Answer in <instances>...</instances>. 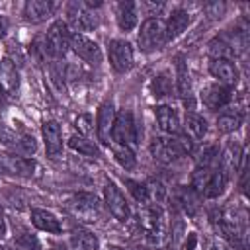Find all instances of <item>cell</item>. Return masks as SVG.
I'll return each instance as SVG.
<instances>
[{"mask_svg": "<svg viewBox=\"0 0 250 250\" xmlns=\"http://www.w3.org/2000/svg\"><path fill=\"white\" fill-rule=\"evenodd\" d=\"M66 16H68V23L76 29V33L78 31H92L98 25L96 16L82 2H70L68 10H66Z\"/></svg>", "mask_w": 250, "mask_h": 250, "instance_id": "12", "label": "cell"}, {"mask_svg": "<svg viewBox=\"0 0 250 250\" xmlns=\"http://www.w3.org/2000/svg\"><path fill=\"white\" fill-rule=\"evenodd\" d=\"M113 123H115V109L109 102L102 104L100 109H98V125H96V131H98V139L104 143V145H109L111 143V129H113Z\"/></svg>", "mask_w": 250, "mask_h": 250, "instance_id": "15", "label": "cell"}, {"mask_svg": "<svg viewBox=\"0 0 250 250\" xmlns=\"http://www.w3.org/2000/svg\"><path fill=\"white\" fill-rule=\"evenodd\" d=\"M109 62L117 72H127L133 66V49L123 39H111L107 45Z\"/></svg>", "mask_w": 250, "mask_h": 250, "instance_id": "10", "label": "cell"}, {"mask_svg": "<svg viewBox=\"0 0 250 250\" xmlns=\"http://www.w3.org/2000/svg\"><path fill=\"white\" fill-rule=\"evenodd\" d=\"M74 127H76V131H78V135H82V137H86L90 131H92V117L90 115H78L76 119H74Z\"/></svg>", "mask_w": 250, "mask_h": 250, "instance_id": "36", "label": "cell"}, {"mask_svg": "<svg viewBox=\"0 0 250 250\" xmlns=\"http://www.w3.org/2000/svg\"><path fill=\"white\" fill-rule=\"evenodd\" d=\"M209 72L227 88L234 86L238 80V70L230 61H223V59H213L209 62Z\"/></svg>", "mask_w": 250, "mask_h": 250, "instance_id": "17", "label": "cell"}, {"mask_svg": "<svg viewBox=\"0 0 250 250\" xmlns=\"http://www.w3.org/2000/svg\"><path fill=\"white\" fill-rule=\"evenodd\" d=\"M0 168L6 174L12 176H21V178H31L37 174L39 164L33 158L27 156H16V154H0Z\"/></svg>", "mask_w": 250, "mask_h": 250, "instance_id": "8", "label": "cell"}, {"mask_svg": "<svg viewBox=\"0 0 250 250\" xmlns=\"http://www.w3.org/2000/svg\"><path fill=\"white\" fill-rule=\"evenodd\" d=\"M70 244L74 250H98V238L86 229H74L70 234Z\"/></svg>", "mask_w": 250, "mask_h": 250, "instance_id": "25", "label": "cell"}, {"mask_svg": "<svg viewBox=\"0 0 250 250\" xmlns=\"http://www.w3.org/2000/svg\"><path fill=\"white\" fill-rule=\"evenodd\" d=\"M139 227L146 242L160 244L164 238V215L160 207H143V211L139 213Z\"/></svg>", "mask_w": 250, "mask_h": 250, "instance_id": "2", "label": "cell"}, {"mask_svg": "<svg viewBox=\"0 0 250 250\" xmlns=\"http://www.w3.org/2000/svg\"><path fill=\"white\" fill-rule=\"evenodd\" d=\"M14 246H16V250H41L37 236L31 234V232H21L14 240Z\"/></svg>", "mask_w": 250, "mask_h": 250, "instance_id": "35", "label": "cell"}, {"mask_svg": "<svg viewBox=\"0 0 250 250\" xmlns=\"http://www.w3.org/2000/svg\"><path fill=\"white\" fill-rule=\"evenodd\" d=\"M186 250H197V236L195 232H189L186 238Z\"/></svg>", "mask_w": 250, "mask_h": 250, "instance_id": "39", "label": "cell"}, {"mask_svg": "<svg viewBox=\"0 0 250 250\" xmlns=\"http://www.w3.org/2000/svg\"><path fill=\"white\" fill-rule=\"evenodd\" d=\"M215 154H217L215 146H207V148H203V150L199 152V156L195 158V160H197V168H209V164H211V160L215 158Z\"/></svg>", "mask_w": 250, "mask_h": 250, "instance_id": "37", "label": "cell"}, {"mask_svg": "<svg viewBox=\"0 0 250 250\" xmlns=\"http://www.w3.org/2000/svg\"><path fill=\"white\" fill-rule=\"evenodd\" d=\"M68 146H70L72 150L80 152V154H86V156L98 154V146L94 145V141H90V139H86V137H82V135H72V137L68 139Z\"/></svg>", "mask_w": 250, "mask_h": 250, "instance_id": "30", "label": "cell"}, {"mask_svg": "<svg viewBox=\"0 0 250 250\" xmlns=\"http://www.w3.org/2000/svg\"><path fill=\"white\" fill-rule=\"evenodd\" d=\"M0 141L8 148L16 150L20 156H29L37 150V143L31 135H27L23 131H14V129H10L2 123H0Z\"/></svg>", "mask_w": 250, "mask_h": 250, "instance_id": "7", "label": "cell"}, {"mask_svg": "<svg viewBox=\"0 0 250 250\" xmlns=\"http://www.w3.org/2000/svg\"><path fill=\"white\" fill-rule=\"evenodd\" d=\"M6 31H8V21L0 16V37H4V35H6Z\"/></svg>", "mask_w": 250, "mask_h": 250, "instance_id": "41", "label": "cell"}, {"mask_svg": "<svg viewBox=\"0 0 250 250\" xmlns=\"http://www.w3.org/2000/svg\"><path fill=\"white\" fill-rule=\"evenodd\" d=\"M0 174H2V168H0Z\"/></svg>", "mask_w": 250, "mask_h": 250, "instance_id": "45", "label": "cell"}, {"mask_svg": "<svg viewBox=\"0 0 250 250\" xmlns=\"http://www.w3.org/2000/svg\"><path fill=\"white\" fill-rule=\"evenodd\" d=\"M205 14L209 16V18H217V16H223V12H225V4L223 2H209V4H205Z\"/></svg>", "mask_w": 250, "mask_h": 250, "instance_id": "38", "label": "cell"}, {"mask_svg": "<svg viewBox=\"0 0 250 250\" xmlns=\"http://www.w3.org/2000/svg\"><path fill=\"white\" fill-rule=\"evenodd\" d=\"M31 223H33L35 229H39L43 232H51V234H61L62 232L61 221L45 209H31Z\"/></svg>", "mask_w": 250, "mask_h": 250, "instance_id": "19", "label": "cell"}, {"mask_svg": "<svg viewBox=\"0 0 250 250\" xmlns=\"http://www.w3.org/2000/svg\"><path fill=\"white\" fill-rule=\"evenodd\" d=\"M125 186L129 188L133 197L139 201V205H145V207L148 205V201H150V188H146L145 184L135 182V180H125Z\"/></svg>", "mask_w": 250, "mask_h": 250, "instance_id": "32", "label": "cell"}, {"mask_svg": "<svg viewBox=\"0 0 250 250\" xmlns=\"http://www.w3.org/2000/svg\"><path fill=\"white\" fill-rule=\"evenodd\" d=\"M201 102L205 107L217 111L221 107H225L230 102V90L223 84H209L203 92H201Z\"/></svg>", "mask_w": 250, "mask_h": 250, "instance_id": "14", "label": "cell"}, {"mask_svg": "<svg viewBox=\"0 0 250 250\" xmlns=\"http://www.w3.org/2000/svg\"><path fill=\"white\" fill-rule=\"evenodd\" d=\"M111 148H113V156H115V160L123 166V168H127V170H131L133 166H135V152L131 150V148H127V146H123V145H115V143H111Z\"/></svg>", "mask_w": 250, "mask_h": 250, "instance_id": "31", "label": "cell"}, {"mask_svg": "<svg viewBox=\"0 0 250 250\" xmlns=\"http://www.w3.org/2000/svg\"><path fill=\"white\" fill-rule=\"evenodd\" d=\"M0 86L8 94H16L20 88V74H18L16 64L10 59L0 61Z\"/></svg>", "mask_w": 250, "mask_h": 250, "instance_id": "21", "label": "cell"}, {"mask_svg": "<svg viewBox=\"0 0 250 250\" xmlns=\"http://www.w3.org/2000/svg\"><path fill=\"white\" fill-rule=\"evenodd\" d=\"M209 53L213 59H223V61H230L234 57V51L230 49L229 41L225 37H217L209 43Z\"/></svg>", "mask_w": 250, "mask_h": 250, "instance_id": "29", "label": "cell"}, {"mask_svg": "<svg viewBox=\"0 0 250 250\" xmlns=\"http://www.w3.org/2000/svg\"><path fill=\"white\" fill-rule=\"evenodd\" d=\"M150 152L154 160L158 162H172L182 154L191 152V141L188 137H178V139H154L150 145Z\"/></svg>", "mask_w": 250, "mask_h": 250, "instance_id": "1", "label": "cell"}, {"mask_svg": "<svg viewBox=\"0 0 250 250\" xmlns=\"http://www.w3.org/2000/svg\"><path fill=\"white\" fill-rule=\"evenodd\" d=\"M209 250H229V248H227V246H225L223 242H213Z\"/></svg>", "mask_w": 250, "mask_h": 250, "instance_id": "42", "label": "cell"}, {"mask_svg": "<svg viewBox=\"0 0 250 250\" xmlns=\"http://www.w3.org/2000/svg\"><path fill=\"white\" fill-rule=\"evenodd\" d=\"M68 47H70V33H68L66 23L55 21L49 27V31H47V35L43 39V51H45V55H49L53 59H61V57L66 55Z\"/></svg>", "mask_w": 250, "mask_h": 250, "instance_id": "4", "label": "cell"}, {"mask_svg": "<svg viewBox=\"0 0 250 250\" xmlns=\"http://www.w3.org/2000/svg\"><path fill=\"white\" fill-rule=\"evenodd\" d=\"M186 131L193 139H203V135L207 133V121L201 115L189 111V113H186Z\"/></svg>", "mask_w": 250, "mask_h": 250, "instance_id": "28", "label": "cell"}, {"mask_svg": "<svg viewBox=\"0 0 250 250\" xmlns=\"http://www.w3.org/2000/svg\"><path fill=\"white\" fill-rule=\"evenodd\" d=\"M0 250H6V248H4V246H0Z\"/></svg>", "mask_w": 250, "mask_h": 250, "instance_id": "44", "label": "cell"}, {"mask_svg": "<svg viewBox=\"0 0 250 250\" xmlns=\"http://www.w3.org/2000/svg\"><path fill=\"white\" fill-rule=\"evenodd\" d=\"M4 234H6V221H4V213L0 209V240L4 238Z\"/></svg>", "mask_w": 250, "mask_h": 250, "instance_id": "40", "label": "cell"}, {"mask_svg": "<svg viewBox=\"0 0 250 250\" xmlns=\"http://www.w3.org/2000/svg\"><path fill=\"white\" fill-rule=\"evenodd\" d=\"M150 88H152V94H154V96H158V98L168 96V94L172 92V80H170V76H168L166 72H162V74L154 76V80H152Z\"/></svg>", "mask_w": 250, "mask_h": 250, "instance_id": "33", "label": "cell"}, {"mask_svg": "<svg viewBox=\"0 0 250 250\" xmlns=\"http://www.w3.org/2000/svg\"><path fill=\"white\" fill-rule=\"evenodd\" d=\"M0 105H4V90H2V86H0Z\"/></svg>", "mask_w": 250, "mask_h": 250, "instance_id": "43", "label": "cell"}, {"mask_svg": "<svg viewBox=\"0 0 250 250\" xmlns=\"http://www.w3.org/2000/svg\"><path fill=\"white\" fill-rule=\"evenodd\" d=\"M55 8L57 4L49 0H27L23 6V18L31 23H41L55 12Z\"/></svg>", "mask_w": 250, "mask_h": 250, "instance_id": "16", "label": "cell"}, {"mask_svg": "<svg viewBox=\"0 0 250 250\" xmlns=\"http://www.w3.org/2000/svg\"><path fill=\"white\" fill-rule=\"evenodd\" d=\"M111 143L123 145V146H127V148H131L135 152V146H137V127H135L131 111L123 109V111L115 113V123H113V129H111Z\"/></svg>", "mask_w": 250, "mask_h": 250, "instance_id": "5", "label": "cell"}, {"mask_svg": "<svg viewBox=\"0 0 250 250\" xmlns=\"http://www.w3.org/2000/svg\"><path fill=\"white\" fill-rule=\"evenodd\" d=\"M66 211L78 221L94 223V221H98L102 207L94 193H76L66 201Z\"/></svg>", "mask_w": 250, "mask_h": 250, "instance_id": "3", "label": "cell"}, {"mask_svg": "<svg viewBox=\"0 0 250 250\" xmlns=\"http://www.w3.org/2000/svg\"><path fill=\"white\" fill-rule=\"evenodd\" d=\"M189 25V14L186 10H176L172 12L168 23H164V37L166 41L176 39L182 31H186V27Z\"/></svg>", "mask_w": 250, "mask_h": 250, "instance_id": "22", "label": "cell"}, {"mask_svg": "<svg viewBox=\"0 0 250 250\" xmlns=\"http://www.w3.org/2000/svg\"><path fill=\"white\" fill-rule=\"evenodd\" d=\"M180 201H182V205L186 207V211H188L189 215H195V211L199 209L197 193H195L191 188H184V189H180Z\"/></svg>", "mask_w": 250, "mask_h": 250, "instance_id": "34", "label": "cell"}, {"mask_svg": "<svg viewBox=\"0 0 250 250\" xmlns=\"http://www.w3.org/2000/svg\"><path fill=\"white\" fill-rule=\"evenodd\" d=\"M70 49L90 64L102 62V51H100L98 43L82 33H70Z\"/></svg>", "mask_w": 250, "mask_h": 250, "instance_id": "11", "label": "cell"}, {"mask_svg": "<svg viewBox=\"0 0 250 250\" xmlns=\"http://www.w3.org/2000/svg\"><path fill=\"white\" fill-rule=\"evenodd\" d=\"M240 160H242V148L238 143H229L223 152H221V158H219V164H221V174L229 180L230 176L236 174L238 166H240Z\"/></svg>", "mask_w": 250, "mask_h": 250, "instance_id": "13", "label": "cell"}, {"mask_svg": "<svg viewBox=\"0 0 250 250\" xmlns=\"http://www.w3.org/2000/svg\"><path fill=\"white\" fill-rule=\"evenodd\" d=\"M117 25L123 31H131L137 25V6H135V2H119V6H117Z\"/></svg>", "mask_w": 250, "mask_h": 250, "instance_id": "24", "label": "cell"}, {"mask_svg": "<svg viewBox=\"0 0 250 250\" xmlns=\"http://www.w3.org/2000/svg\"><path fill=\"white\" fill-rule=\"evenodd\" d=\"M176 90H178L180 98L184 100V104L186 105L189 104V109H193V104H191V78H189L188 66L184 64L182 59H178V62H176Z\"/></svg>", "mask_w": 250, "mask_h": 250, "instance_id": "20", "label": "cell"}, {"mask_svg": "<svg viewBox=\"0 0 250 250\" xmlns=\"http://www.w3.org/2000/svg\"><path fill=\"white\" fill-rule=\"evenodd\" d=\"M225 186H227V178L217 170V172H211L205 186H203V191L201 195L207 197V199H213V197H219L223 191H225Z\"/></svg>", "mask_w": 250, "mask_h": 250, "instance_id": "26", "label": "cell"}, {"mask_svg": "<svg viewBox=\"0 0 250 250\" xmlns=\"http://www.w3.org/2000/svg\"><path fill=\"white\" fill-rule=\"evenodd\" d=\"M154 113H156V121H158L160 131L170 133V135H174V133L180 131V119H178V113H176L172 107H168V105H158Z\"/></svg>", "mask_w": 250, "mask_h": 250, "instance_id": "23", "label": "cell"}, {"mask_svg": "<svg viewBox=\"0 0 250 250\" xmlns=\"http://www.w3.org/2000/svg\"><path fill=\"white\" fill-rule=\"evenodd\" d=\"M104 195H105V205H107L109 213L119 223H127L131 217V209H129V203H127L125 195L121 193V189L113 182H107L104 188Z\"/></svg>", "mask_w": 250, "mask_h": 250, "instance_id": "9", "label": "cell"}, {"mask_svg": "<svg viewBox=\"0 0 250 250\" xmlns=\"http://www.w3.org/2000/svg\"><path fill=\"white\" fill-rule=\"evenodd\" d=\"M139 47L143 51H154V49H160L162 43L166 41L164 37V21L158 20V18H148L143 21L141 25V31H139Z\"/></svg>", "mask_w": 250, "mask_h": 250, "instance_id": "6", "label": "cell"}, {"mask_svg": "<svg viewBox=\"0 0 250 250\" xmlns=\"http://www.w3.org/2000/svg\"><path fill=\"white\" fill-rule=\"evenodd\" d=\"M43 139H45V148L51 158H57L62 150V133L61 125L57 121H45L43 123Z\"/></svg>", "mask_w": 250, "mask_h": 250, "instance_id": "18", "label": "cell"}, {"mask_svg": "<svg viewBox=\"0 0 250 250\" xmlns=\"http://www.w3.org/2000/svg\"><path fill=\"white\" fill-rule=\"evenodd\" d=\"M242 125V113L240 111H223L217 117V129L221 133H232Z\"/></svg>", "mask_w": 250, "mask_h": 250, "instance_id": "27", "label": "cell"}]
</instances>
